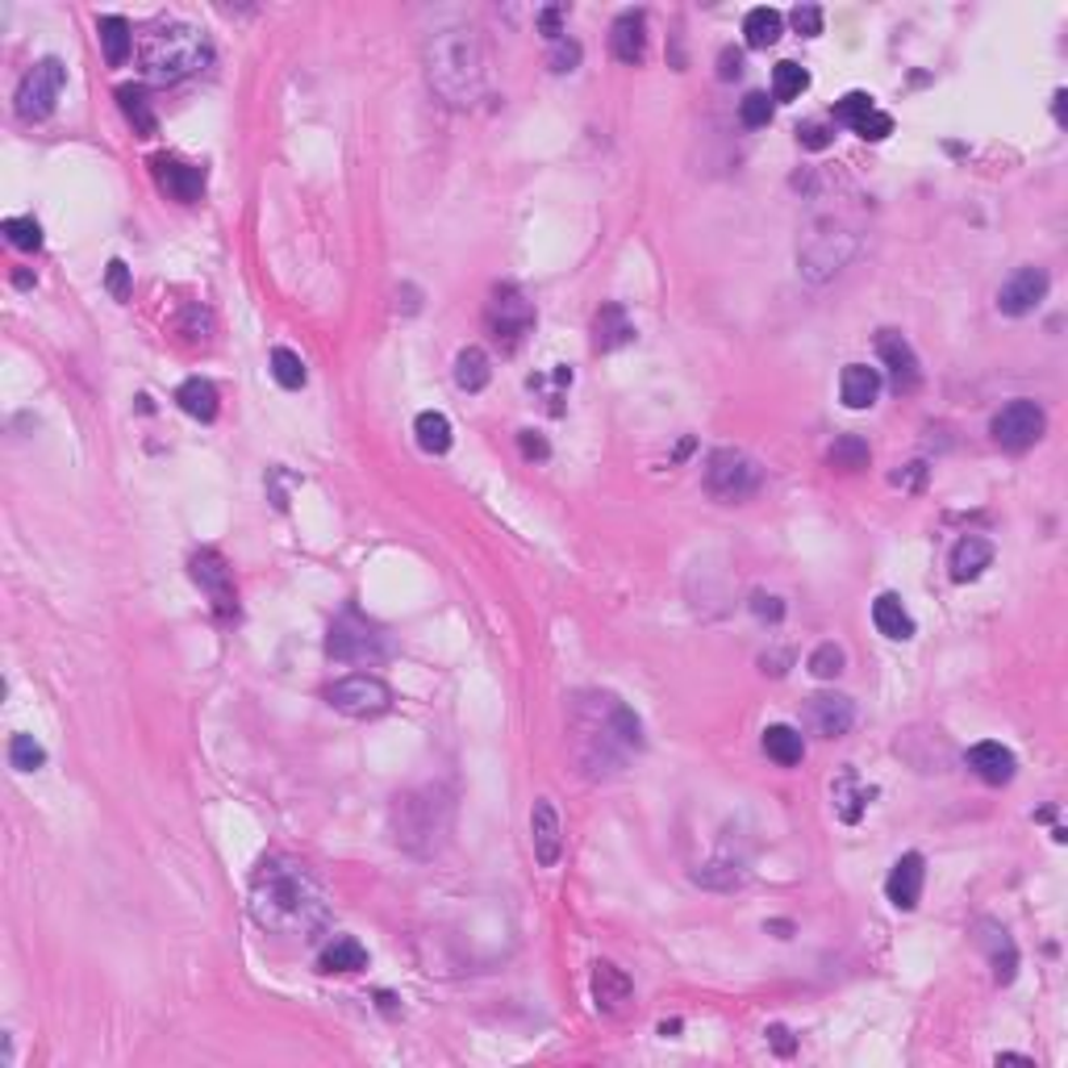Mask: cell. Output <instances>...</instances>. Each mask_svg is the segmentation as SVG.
I'll return each instance as SVG.
<instances>
[{
	"label": "cell",
	"mask_w": 1068,
	"mask_h": 1068,
	"mask_svg": "<svg viewBox=\"0 0 1068 1068\" xmlns=\"http://www.w3.org/2000/svg\"><path fill=\"white\" fill-rule=\"evenodd\" d=\"M968 768L981 776L986 785H1010L1015 780V751L986 739V743L968 748Z\"/></svg>",
	"instance_id": "22"
},
{
	"label": "cell",
	"mask_w": 1068,
	"mask_h": 1068,
	"mask_svg": "<svg viewBox=\"0 0 1068 1068\" xmlns=\"http://www.w3.org/2000/svg\"><path fill=\"white\" fill-rule=\"evenodd\" d=\"M739 122H743L748 130H764V126L773 122V101H768V92H748V97L739 101Z\"/></svg>",
	"instance_id": "42"
},
{
	"label": "cell",
	"mask_w": 1068,
	"mask_h": 1068,
	"mask_svg": "<svg viewBox=\"0 0 1068 1068\" xmlns=\"http://www.w3.org/2000/svg\"><path fill=\"white\" fill-rule=\"evenodd\" d=\"M852 130L860 134L864 142H885V138L893 134V117H889V113H881V109H868V113H864V117L855 122Z\"/></svg>",
	"instance_id": "43"
},
{
	"label": "cell",
	"mask_w": 1068,
	"mask_h": 1068,
	"mask_svg": "<svg viewBox=\"0 0 1068 1068\" xmlns=\"http://www.w3.org/2000/svg\"><path fill=\"white\" fill-rule=\"evenodd\" d=\"M593 997H597L601 1010H618L631 997V977L610 961L593 964Z\"/></svg>",
	"instance_id": "26"
},
{
	"label": "cell",
	"mask_w": 1068,
	"mask_h": 1068,
	"mask_svg": "<svg viewBox=\"0 0 1068 1068\" xmlns=\"http://www.w3.org/2000/svg\"><path fill=\"white\" fill-rule=\"evenodd\" d=\"M780 29H785V17L776 9H768V4L751 9L748 17H743V38H748L751 51H768L776 38H780Z\"/></svg>",
	"instance_id": "32"
},
{
	"label": "cell",
	"mask_w": 1068,
	"mask_h": 1068,
	"mask_svg": "<svg viewBox=\"0 0 1068 1068\" xmlns=\"http://www.w3.org/2000/svg\"><path fill=\"white\" fill-rule=\"evenodd\" d=\"M839 397L848 409H873L881 397V372L868 368V364H848L843 380H839Z\"/></svg>",
	"instance_id": "23"
},
{
	"label": "cell",
	"mask_w": 1068,
	"mask_h": 1068,
	"mask_svg": "<svg viewBox=\"0 0 1068 1068\" xmlns=\"http://www.w3.org/2000/svg\"><path fill=\"white\" fill-rule=\"evenodd\" d=\"M63 88H67V67H63V59H38L34 67H29L22 84H17V117L22 122H42V117H51L54 105H59V97H63Z\"/></svg>",
	"instance_id": "6"
},
{
	"label": "cell",
	"mask_w": 1068,
	"mask_h": 1068,
	"mask_svg": "<svg viewBox=\"0 0 1068 1068\" xmlns=\"http://www.w3.org/2000/svg\"><path fill=\"white\" fill-rule=\"evenodd\" d=\"M484 326H488L493 343L501 351H518L522 339L534 330V305L522 296L518 284H497L488 309H484Z\"/></svg>",
	"instance_id": "5"
},
{
	"label": "cell",
	"mask_w": 1068,
	"mask_h": 1068,
	"mask_svg": "<svg viewBox=\"0 0 1068 1068\" xmlns=\"http://www.w3.org/2000/svg\"><path fill=\"white\" fill-rule=\"evenodd\" d=\"M877 355H881V364L889 368V376H893V389H898V393H914V389H918L923 368H918V355H914V347L906 343V334L881 330V334H877Z\"/></svg>",
	"instance_id": "14"
},
{
	"label": "cell",
	"mask_w": 1068,
	"mask_h": 1068,
	"mask_svg": "<svg viewBox=\"0 0 1068 1068\" xmlns=\"http://www.w3.org/2000/svg\"><path fill=\"white\" fill-rule=\"evenodd\" d=\"M635 343V321L626 318L622 305H601V314L593 321V347L597 351H618Z\"/></svg>",
	"instance_id": "24"
},
{
	"label": "cell",
	"mask_w": 1068,
	"mask_h": 1068,
	"mask_svg": "<svg viewBox=\"0 0 1068 1068\" xmlns=\"http://www.w3.org/2000/svg\"><path fill=\"white\" fill-rule=\"evenodd\" d=\"M852 251H855L852 234H843L835 226H818V230H810V239L801 246V271L810 280H827V276H835L839 267L852 259Z\"/></svg>",
	"instance_id": "11"
},
{
	"label": "cell",
	"mask_w": 1068,
	"mask_h": 1068,
	"mask_svg": "<svg viewBox=\"0 0 1068 1068\" xmlns=\"http://www.w3.org/2000/svg\"><path fill=\"white\" fill-rule=\"evenodd\" d=\"M97 38H101V51H105V63L109 67H122L134 51V29L126 17H117V13H109L97 22Z\"/></svg>",
	"instance_id": "28"
},
{
	"label": "cell",
	"mask_w": 1068,
	"mask_h": 1068,
	"mask_svg": "<svg viewBox=\"0 0 1068 1068\" xmlns=\"http://www.w3.org/2000/svg\"><path fill=\"white\" fill-rule=\"evenodd\" d=\"M452 830V801L443 789H414V793H400L393 801V835H397L400 848L418 855H430Z\"/></svg>",
	"instance_id": "4"
},
{
	"label": "cell",
	"mask_w": 1068,
	"mask_h": 1068,
	"mask_svg": "<svg viewBox=\"0 0 1068 1068\" xmlns=\"http://www.w3.org/2000/svg\"><path fill=\"white\" fill-rule=\"evenodd\" d=\"M735 76H743V51L726 47V51L719 54V80H735Z\"/></svg>",
	"instance_id": "52"
},
{
	"label": "cell",
	"mask_w": 1068,
	"mask_h": 1068,
	"mask_svg": "<svg viewBox=\"0 0 1068 1068\" xmlns=\"http://www.w3.org/2000/svg\"><path fill=\"white\" fill-rule=\"evenodd\" d=\"M805 88H810V72L805 67L789 63V59L773 67V101H798Z\"/></svg>",
	"instance_id": "38"
},
{
	"label": "cell",
	"mask_w": 1068,
	"mask_h": 1068,
	"mask_svg": "<svg viewBox=\"0 0 1068 1068\" xmlns=\"http://www.w3.org/2000/svg\"><path fill=\"white\" fill-rule=\"evenodd\" d=\"M751 614L760 622H780L785 618V601L773 597V593H751Z\"/></svg>",
	"instance_id": "49"
},
{
	"label": "cell",
	"mask_w": 1068,
	"mask_h": 1068,
	"mask_svg": "<svg viewBox=\"0 0 1068 1068\" xmlns=\"http://www.w3.org/2000/svg\"><path fill=\"white\" fill-rule=\"evenodd\" d=\"M1047 271L1035 264L1018 267L1015 276L997 289V309L1006 314V318H1027V314H1035V305H1040L1043 296H1047Z\"/></svg>",
	"instance_id": "13"
},
{
	"label": "cell",
	"mask_w": 1068,
	"mask_h": 1068,
	"mask_svg": "<svg viewBox=\"0 0 1068 1068\" xmlns=\"http://www.w3.org/2000/svg\"><path fill=\"white\" fill-rule=\"evenodd\" d=\"M4 239L13 242L17 251H38L42 246V226L34 217H4Z\"/></svg>",
	"instance_id": "41"
},
{
	"label": "cell",
	"mask_w": 1068,
	"mask_h": 1068,
	"mask_svg": "<svg viewBox=\"0 0 1068 1068\" xmlns=\"http://www.w3.org/2000/svg\"><path fill=\"white\" fill-rule=\"evenodd\" d=\"M547 63H551V72H576V63H581V42H572V38H560L551 54H547Z\"/></svg>",
	"instance_id": "46"
},
{
	"label": "cell",
	"mask_w": 1068,
	"mask_h": 1068,
	"mask_svg": "<svg viewBox=\"0 0 1068 1068\" xmlns=\"http://www.w3.org/2000/svg\"><path fill=\"white\" fill-rule=\"evenodd\" d=\"M518 447H522L526 459H547V455H551L547 438H543V434H534V430H518Z\"/></svg>",
	"instance_id": "51"
},
{
	"label": "cell",
	"mask_w": 1068,
	"mask_h": 1068,
	"mask_svg": "<svg viewBox=\"0 0 1068 1068\" xmlns=\"http://www.w3.org/2000/svg\"><path fill=\"white\" fill-rule=\"evenodd\" d=\"M538 29H543V38L560 42L563 38V9L560 4H551V9H543V13H538Z\"/></svg>",
	"instance_id": "50"
},
{
	"label": "cell",
	"mask_w": 1068,
	"mask_h": 1068,
	"mask_svg": "<svg viewBox=\"0 0 1068 1068\" xmlns=\"http://www.w3.org/2000/svg\"><path fill=\"white\" fill-rule=\"evenodd\" d=\"M271 376H276V384H280V389H289V393L305 389V380H309L305 364H301V355H296V351H289V347H276V351H271Z\"/></svg>",
	"instance_id": "37"
},
{
	"label": "cell",
	"mask_w": 1068,
	"mask_h": 1068,
	"mask_svg": "<svg viewBox=\"0 0 1068 1068\" xmlns=\"http://www.w3.org/2000/svg\"><path fill=\"white\" fill-rule=\"evenodd\" d=\"M117 101H122V113L130 117V126L138 138H155L160 130V122H155V113H151V101H147V92L138 88V84H122L117 88Z\"/></svg>",
	"instance_id": "33"
},
{
	"label": "cell",
	"mask_w": 1068,
	"mask_h": 1068,
	"mask_svg": "<svg viewBox=\"0 0 1068 1068\" xmlns=\"http://www.w3.org/2000/svg\"><path fill=\"white\" fill-rule=\"evenodd\" d=\"M488 380H493V368H488L484 347H463L455 355V384H459L463 393H481Z\"/></svg>",
	"instance_id": "35"
},
{
	"label": "cell",
	"mask_w": 1068,
	"mask_h": 1068,
	"mask_svg": "<svg viewBox=\"0 0 1068 1068\" xmlns=\"http://www.w3.org/2000/svg\"><path fill=\"white\" fill-rule=\"evenodd\" d=\"M997 1065H1035V1060H1031V1056H1015V1052H1002Z\"/></svg>",
	"instance_id": "54"
},
{
	"label": "cell",
	"mask_w": 1068,
	"mask_h": 1068,
	"mask_svg": "<svg viewBox=\"0 0 1068 1068\" xmlns=\"http://www.w3.org/2000/svg\"><path fill=\"white\" fill-rule=\"evenodd\" d=\"M764 751H768V760H776L780 768H793V764L805 760V739H801V730H793V726L773 722L764 730Z\"/></svg>",
	"instance_id": "29"
},
{
	"label": "cell",
	"mask_w": 1068,
	"mask_h": 1068,
	"mask_svg": "<svg viewBox=\"0 0 1068 1068\" xmlns=\"http://www.w3.org/2000/svg\"><path fill=\"white\" fill-rule=\"evenodd\" d=\"M176 400H180V409H185L188 418H196V422H214L217 418V389L205 376H188L185 384L176 389Z\"/></svg>",
	"instance_id": "27"
},
{
	"label": "cell",
	"mask_w": 1068,
	"mask_h": 1068,
	"mask_svg": "<svg viewBox=\"0 0 1068 1068\" xmlns=\"http://www.w3.org/2000/svg\"><path fill=\"white\" fill-rule=\"evenodd\" d=\"M610 47H614L618 63H631V67L643 63V54H647V17L639 9H626L618 17L614 29H610Z\"/></svg>",
	"instance_id": "20"
},
{
	"label": "cell",
	"mask_w": 1068,
	"mask_h": 1068,
	"mask_svg": "<svg viewBox=\"0 0 1068 1068\" xmlns=\"http://www.w3.org/2000/svg\"><path fill=\"white\" fill-rule=\"evenodd\" d=\"M868 109H877L868 92H848L843 101H835V117H839V122H848V126H855V122H860V117H864Z\"/></svg>",
	"instance_id": "45"
},
{
	"label": "cell",
	"mask_w": 1068,
	"mask_h": 1068,
	"mask_svg": "<svg viewBox=\"0 0 1068 1068\" xmlns=\"http://www.w3.org/2000/svg\"><path fill=\"white\" fill-rule=\"evenodd\" d=\"M830 798H835V810H839V818H843V823H860L864 801H868V789H860V780H855L852 768H843L839 780L830 785Z\"/></svg>",
	"instance_id": "36"
},
{
	"label": "cell",
	"mask_w": 1068,
	"mask_h": 1068,
	"mask_svg": "<svg viewBox=\"0 0 1068 1068\" xmlns=\"http://www.w3.org/2000/svg\"><path fill=\"white\" fill-rule=\"evenodd\" d=\"M414 434H418V447L427 455H447L455 443L452 422H447V414H438V409L418 414V418H414Z\"/></svg>",
	"instance_id": "30"
},
{
	"label": "cell",
	"mask_w": 1068,
	"mask_h": 1068,
	"mask_svg": "<svg viewBox=\"0 0 1068 1068\" xmlns=\"http://www.w3.org/2000/svg\"><path fill=\"white\" fill-rule=\"evenodd\" d=\"M848 664V656H843V647L839 643H818L814 651H810V676H818V681H835L839 672Z\"/></svg>",
	"instance_id": "40"
},
{
	"label": "cell",
	"mask_w": 1068,
	"mask_h": 1068,
	"mask_svg": "<svg viewBox=\"0 0 1068 1068\" xmlns=\"http://www.w3.org/2000/svg\"><path fill=\"white\" fill-rule=\"evenodd\" d=\"M330 705L347 719H380L389 705H393V689L372 676V672H355V676H343L330 685Z\"/></svg>",
	"instance_id": "10"
},
{
	"label": "cell",
	"mask_w": 1068,
	"mask_h": 1068,
	"mask_svg": "<svg viewBox=\"0 0 1068 1068\" xmlns=\"http://www.w3.org/2000/svg\"><path fill=\"white\" fill-rule=\"evenodd\" d=\"M830 138H835V130L823 126V122H805V126H798V142L805 151H827Z\"/></svg>",
	"instance_id": "48"
},
{
	"label": "cell",
	"mask_w": 1068,
	"mask_h": 1068,
	"mask_svg": "<svg viewBox=\"0 0 1068 1068\" xmlns=\"http://www.w3.org/2000/svg\"><path fill=\"white\" fill-rule=\"evenodd\" d=\"M705 488L722 501H743L760 488V463L748 452L722 447L705 459Z\"/></svg>",
	"instance_id": "8"
},
{
	"label": "cell",
	"mask_w": 1068,
	"mask_h": 1068,
	"mask_svg": "<svg viewBox=\"0 0 1068 1068\" xmlns=\"http://www.w3.org/2000/svg\"><path fill=\"white\" fill-rule=\"evenodd\" d=\"M977 939H981V948H986L989 968H993V981H997V986H1010L1018 977V948H1015V939H1010V931L986 918Z\"/></svg>",
	"instance_id": "19"
},
{
	"label": "cell",
	"mask_w": 1068,
	"mask_h": 1068,
	"mask_svg": "<svg viewBox=\"0 0 1068 1068\" xmlns=\"http://www.w3.org/2000/svg\"><path fill=\"white\" fill-rule=\"evenodd\" d=\"M1043 430H1047V414L1027 397L1002 405L993 414V422H989V434H993V443L1002 452H1027V447H1035L1043 438Z\"/></svg>",
	"instance_id": "9"
},
{
	"label": "cell",
	"mask_w": 1068,
	"mask_h": 1068,
	"mask_svg": "<svg viewBox=\"0 0 1068 1068\" xmlns=\"http://www.w3.org/2000/svg\"><path fill=\"white\" fill-rule=\"evenodd\" d=\"M789 22H793V29H798L801 38H818L823 34V9L818 4H798L789 13Z\"/></svg>",
	"instance_id": "44"
},
{
	"label": "cell",
	"mask_w": 1068,
	"mask_h": 1068,
	"mask_svg": "<svg viewBox=\"0 0 1068 1068\" xmlns=\"http://www.w3.org/2000/svg\"><path fill=\"white\" fill-rule=\"evenodd\" d=\"M318 968L321 972H359V968H368V952H364V943H359V939L339 935V939L321 952Z\"/></svg>",
	"instance_id": "31"
},
{
	"label": "cell",
	"mask_w": 1068,
	"mask_h": 1068,
	"mask_svg": "<svg viewBox=\"0 0 1068 1068\" xmlns=\"http://www.w3.org/2000/svg\"><path fill=\"white\" fill-rule=\"evenodd\" d=\"M151 167H155V180H160V188L171 196V201L192 205V201L205 192V171L192 167V163H180V160H171V155H155Z\"/></svg>",
	"instance_id": "17"
},
{
	"label": "cell",
	"mask_w": 1068,
	"mask_h": 1068,
	"mask_svg": "<svg viewBox=\"0 0 1068 1068\" xmlns=\"http://www.w3.org/2000/svg\"><path fill=\"white\" fill-rule=\"evenodd\" d=\"M768 1035H773V1043H776V1047H780V1052H785V1056L793 1052V1040H789V1031H785V1027H773Z\"/></svg>",
	"instance_id": "53"
},
{
	"label": "cell",
	"mask_w": 1068,
	"mask_h": 1068,
	"mask_svg": "<svg viewBox=\"0 0 1068 1068\" xmlns=\"http://www.w3.org/2000/svg\"><path fill=\"white\" fill-rule=\"evenodd\" d=\"M188 572H192V581L196 588L214 601L217 614H234L239 610V593H234V576H230V568L221 560V551L214 547H205V551H196L192 563H188Z\"/></svg>",
	"instance_id": "12"
},
{
	"label": "cell",
	"mask_w": 1068,
	"mask_h": 1068,
	"mask_svg": "<svg viewBox=\"0 0 1068 1068\" xmlns=\"http://www.w3.org/2000/svg\"><path fill=\"white\" fill-rule=\"evenodd\" d=\"M923 885H927V860L918 852H906L898 864H893V873H889V881H885V898L893 902L898 910H914L923 902Z\"/></svg>",
	"instance_id": "16"
},
{
	"label": "cell",
	"mask_w": 1068,
	"mask_h": 1068,
	"mask_svg": "<svg viewBox=\"0 0 1068 1068\" xmlns=\"http://www.w3.org/2000/svg\"><path fill=\"white\" fill-rule=\"evenodd\" d=\"M105 289L113 301H130V267H126V259H109Z\"/></svg>",
	"instance_id": "47"
},
{
	"label": "cell",
	"mask_w": 1068,
	"mask_h": 1068,
	"mask_svg": "<svg viewBox=\"0 0 1068 1068\" xmlns=\"http://www.w3.org/2000/svg\"><path fill=\"white\" fill-rule=\"evenodd\" d=\"M326 656L339 660V664H376V660L384 656V635L376 631L368 618H359L355 610H347L343 618L330 622Z\"/></svg>",
	"instance_id": "7"
},
{
	"label": "cell",
	"mask_w": 1068,
	"mask_h": 1068,
	"mask_svg": "<svg viewBox=\"0 0 1068 1068\" xmlns=\"http://www.w3.org/2000/svg\"><path fill=\"white\" fill-rule=\"evenodd\" d=\"M810 726L823 735V739H843L855 726V705L852 697L843 694H818L810 697Z\"/></svg>",
	"instance_id": "18"
},
{
	"label": "cell",
	"mask_w": 1068,
	"mask_h": 1068,
	"mask_svg": "<svg viewBox=\"0 0 1068 1068\" xmlns=\"http://www.w3.org/2000/svg\"><path fill=\"white\" fill-rule=\"evenodd\" d=\"M427 84L447 109H468L484 92V51L472 26H443L427 38Z\"/></svg>",
	"instance_id": "2"
},
{
	"label": "cell",
	"mask_w": 1068,
	"mask_h": 1068,
	"mask_svg": "<svg viewBox=\"0 0 1068 1068\" xmlns=\"http://www.w3.org/2000/svg\"><path fill=\"white\" fill-rule=\"evenodd\" d=\"M531 843H534V860L543 864V868H556L563 855V827H560V814H556V805L551 798H538L531 810Z\"/></svg>",
	"instance_id": "15"
},
{
	"label": "cell",
	"mask_w": 1068,
	"mask_h": 1068,
	"mask_svg": "<svg viewBox=\"0 0 1068 1068\" xmlns=\"http://www.w3.org/2000/svg\"><path fill=\"white\" fill-rule=\"evenodd\" d=\"M214 59L209 38L188 22H155L138 42V63L142 76L155 84H176L188 80L196 72H205V63Z\"/></svg>",
	"instance_id": "3"
},
{
	"label": "cell",
	"mask_w": 1068,
	"mask_h": 1068,
	"mask_svg": "<svg viewBox=\"0 0 1068 1068\" xmlns=\"http://www.w3.org/2000/svg\"><path fill=\"white\" fill-rule=\"evenodd\" d=\"M827 463L835 472H864V468L873 463V447H868L860 434H839V438L830 443Z\"/></svg>",
	"instance_id": "34"
},
{
	"label": "cell",
	"mask_w": 1068,
	"mask_h": 1068,
	"mask_svg": "<svg viewBox=\"0 0 1068 1068\" xmlns=\"http://www.w3.org/2000/svg\"><path fill=\"white\" fill-rule=\"evenodd\" d=\"M9 764H13L17 773H38V768L47 764V748H42L34 735H13V743H9Z\"/></svg>",
	"instance_id": "39"
},
{
	"label": "cell",
	"mask_w": 1068,
	"mask_h": 1068,
	"mask_svg": "<svg viewBox=\"0 0 1068 1068\" xmlns=\"http://www.w3.org/2000/svg\"><path fill=\"white\" fill-rule=\"evenodd\" d=\"M873 622H877V631H881L885 639H898V643L914 639V618H910V610L902 606L898 593H881L873 601Z\"/></svg>",
	"instance_id": "25"
},
{
	"label": "cell",
	"mask_w": 1068,
	"mask_h": 1068,
	"mask_svg": "<svg viewBox=\"0 0 1068 1068\" xmlns=\"http://www.w3.org/2000/svg\"><path fill=\"white\" fill-rule=\"evenodd\" d=\"M989 563H993V543L981 538V534H964L961 543L952 547L948 568H952V581H956V585H968V581H977V576L986 572Z\"/></svg>",
	"instance_id": "21"
},
{
	"label": "cell",
	"mask_w": 1068,
	"mask_h": 1068,
	"mask_svg": "<svg viewBox=\"0 0 1068 1068\" xmlns=\"http://www.w3.org/2000/svg\"><path fill=\"white\" fill-rule=\"evenodd\" d=\"M251 918L271 935H301L309 939L326 927V893L309 877L305 864L289 855H267L251 877Z\"/></svg>",
	"instance_id": "1"
}]
</instances>
